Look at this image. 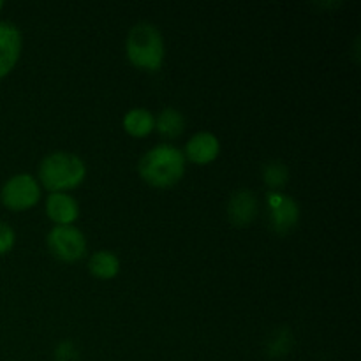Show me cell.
<instances>
[{
  "instance_id": "1",
  "label": "cell",
  "mask_w": 361,
  "mask_h": 361,
  "mask_svg": "<svg viewBox=\"0 0 361 361\" xmlns=\"http://www.w3.org/2000/svg\"><path fill=\"white\" fill-rule=\"evenodd\" d=\"M137 171L148 185L169 189L176 185L185 173V155L175 145L159 143L141 157Z\"/></svg>"
},
{
  "instance_id": "2",
  "label": "cell",
  "mask_w": 361,
  "mask_h": 361,
  "mask_svg": "<svg viewBox=\"0 0 361 361\" xmlns=\"http://www.w3.org/2000/svg\"><path fill=\"white\" fill-rule=\"evenodd\" d=\"M87 176V166L73 152H51L39 164V182L49 192H66L81 185Z\"/></svg>"
},
{
  "instance_id": "3",
  "label": "cell",
  "mask_w": 361,
  "mask_h": 361,
  "mask_svg": "<svg viewBox=\"0 0 361 361\" xmlns=\"http://www.w3.org/2000/svg\"><path fill=\"white\" fill-rule=\"evenodd\" d=\"M127 59L137 69L159 71L164 62V39L150 21H140L129 30L126 41Z\"/></svg>"
},
{
  "instance_id": "4",
  "label": "cell",
  "mask_w": 361,
  "mask_h": 361,
  "mask_svg": "<svg viewBox=\"0 0 361 361\" xmlns=\"http://www.w3.org/2000/svg\"><path fill=\"white\" fill-rule=\"evenodd\" d=\"M39 197H41V187H39L37 178L28 173L11 176L0 190V200L4 207L13 212H23L35 207Z\"/></svg>"
},
{
  "instance_id": "5",
  "label": "cell",
  "mask_w": 361,
  "mask_h": 361,
  "mask_svg": "<svg viewBox=\"0 0 361 361\" xmlns=\"http://www.w3.org/2000/svg\"><path fill=\"white\" fill-rule=\"evenodd\" d=\"M48 249L56 259L74 263L87 254V238L76 226H53L46 236Z\"/></svg>"
},
{
  "instance_id": "6",
  "label": "cell",
  "mask_w": 361,
  "mask_h": 361,
  "mask_svg": "<svg viewBox=\"0 0 361 361\" xmlns=\"http://www.w3.org/2000/svg\"><path fill=\"white\" fill-rule=\"evenodd\" d=\"M268 224L277 235H288L298 226L300 207L291 196L282 192H268L264 197Z\"/></svg>"
},
{
  "instance_id": "7",
  "label": "cell",
  "mask_w": 361,
  "mask_h": 361,
  "mask_svg": "<svg viewBox=\"0 0 361 361\" xmlns=\"http://www.w3.org/2000/svg\"><path fill=\"white\" fill-rule=\"evenodd\" d=\"M259 214V200L250 189H240L228 203V219L235 228H247Z\"/></svg>"
},
{
  "instance_id": "8",
  "label": "cell",
  "mask_w": 361,
  "mask_h": 361,
  "mask_svg": "<svg viewBox=\"0 0 361 361\" xmlns=\"http://www.w3.org/2000/svg\"><path fill=\"white\" fill-rule=\"evenodd\" d=\"M21 32L9 21H0V80L16 66L21 53Z\"/></svg>"
},
{
  "instance_id": "9",
  "label": "cell",
  "mask_w": 361,
  "mask_h": 361,
  "mask_svg": "<svg viewBox=\"0 0 361 361\" xmlns=\"http://www.w3.org/2000/svg\"><path fill=\"white\" fill-rule=\"evenodd\" d=\"M221 154V141L214 133L201 130L196 133L185 145V157L194 164H210Z\"/></svg>"
},
{
  "instance_id": "10",
  "label": "cell",
  "mask_w": 361,
  "mask_h": 361,
  "mask_svg": "<svg viewBox=\"0 0 361 361\" xmlns=\"http://www.w3.org/2000/svg\"><path fill=\"white\" fill-rule=\"evenodd\" d=\"M46 215L56 226H73L80 217V204L71 194L51 192L46 197Z\"/></svg>"
},
{
  "instance_id": "11",
  "label": "cell",
  "mask_w": 361,
  "mask_h": 361,
  "mask_svg": "<svg viewBox=\"0 0 361 361\" xmlns=\"http://www.w3.org/2000/svg\"><path fill=\"white\" fill-rule=\"evenodd\" d=\"M122 126L133 137H147L155 129V116L147 108H133L123 115Z\"/></svg>"
},
{
  "instance_id": "12",
  "label": "cell",
  "mask_w": 361,
  "mask_h": 361,
  "mask_svg": "<svg viewBox=\"0 0 361 361\" xmlns=\"http://www.w3.org/2000/svg\"><path fill=\"white\" fill-rule=\"evenodd\" d=\"M88 271L101 281L115 279L120 271V259L111 250H97L88 259Z\"/></svg>"
},
{
  "instance_id": "13",
  "label": "cell",
  "mask_w": 361,
  "mask_h": 361,
  "mask_svg": "<svg viewBox=\"0 0 361 361\" xmlns=\"http://www.w3.org/2000/svg\"><path fill=\"white\" fill-rule=\"evenodd\" d=\"M155 129L166 140H176L185 130V116L176 108H164L155 118Z\"/></svg>"
},
{
  "instance_id": "14",
  "label": "cell",
  "mask_w": 361,
  "mask_h": 361,
  "mask_svg": "<svg viewBox=\"0 0 361 361\" xmlns=\"http://www.w3.org/2000/svg\"><path fill=\"white\" fill-rule=\"evenodd\" d=\"M263 180L271 192H281L289 182V168L282 161H270L263 166Z\"/></svg>"
},
{
  "instance_id": "15",
  "label": "cell",
  "mask_w": 361,
  "mask_h": 361,
  "mask_svg": "<svg viewBox=\"0 0 361 361\" xmlns=\"http://www.w3.org/2000/svg\"><path fill=\"white\" fill-rule=\"evenodd\" d=\"M293 348V334L289 330H279L275 337L268 341L267 351L271 358H282L288 355Z\"/></svg>"
},
{
  "instance_id": "16",
  "label": "cell",
  "mask_w": 361,
  "mask_h": 361,
  "mask_svg": "<svg viewBox=\"0 0 361 361\" xmlns=\"http://www.w3.org/2000/svg\"><path fill=\"white\" fill-rule=\"evenodd\" d=\"M53 356H55V361H78L80 360V351L74 345V342L62 341L56 345Z\"/></svg>"
},
{
  "instance_id": "17",
  "label": "cell",
  "mask_w": 361,
  "mask_h": 361,
  "mask_svg": "<svg viewBox=\"0 0 361 361\" xmlns=\"http://www.w3.org/2000/svg\"><path fill=\"white\" fill-rule=\"evenodd\" d=\"M16 242V233L7 222L0 221V256L9 252Z\"/></svg>"
},
{
  "instance_id": "18",
  "label": "cell",
  "mask_w": 361,
  "mask_h": 361,
  "mask_svg": "<svg viewBox=\"0 0 361 361\" xmlns=\"http://www.w3.org/2000/svg\"><path fill=\"white\" fill-rule=\"evenodd\" d=\"M2 7H4V2H2V0H0V11H2Z\"/></svg>"
}]
</instances>
